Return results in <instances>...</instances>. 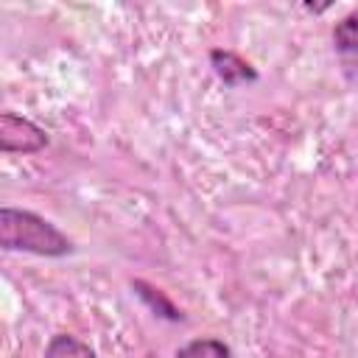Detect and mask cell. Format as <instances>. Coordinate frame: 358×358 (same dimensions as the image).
<instances>
[{"mask_svg":"<svg viewBox=\"0 0 358 358\" xmlns=\"http://www.w3.org/2000/svg\"><path fill=\"white\" fill-rule=\"evenodd\" d=\"M0 249L25 252L36 257H67L76 252L73 238H67L50 218L25 207H0Z\"/></svg>","mask_w":358,"mask_h":358,"instance_id":"6da1fadb","label":"cell"},{"mask_svg":"<svg viewBox=\"0 0 358 358\" xmlns=\"http://www.w3.org/2000/svg\"><path fill=\"white\" fill-rule=\"evenodd\" d=\"M50 145V134L25 115L11 109L0 112V151L3 154H39Z\"/></svg>","mask_w":358,"mask_h":358,"instance_id":"7a4b0ae2","label":"cell"},{"mask_svg":"<svg viewBox=\"0 0 358 358\" xmlns=\"http://www.w3.org/2000/svg\"><path fill=\"white\" fill-rule=\"evenodd\" d=\"M210 67L215 73V78L224 87H241V84H255L260 78V73L252 67V62H246L241 53L227 50V48H213L210 50Z\"/></svg>","mask_w":358,"mask_h":358,"instance_id":"3957f363","label":"cell"},{"mask_svg":"<svg viewBox=\"0 0 358 358\" xmlns=\"http://www.w3.org/2000/svg\"><path fill=\"white\" fill-rule=\"evenodd\" d=\"M129 288H131V294H134V296H137L154 316H159V319H165V322H185L182 308H179L162 288H157L154 282L134 277V280L129 282Z\"/></svg>","mask_w":358,"mask_h":358,"instance_id":"277c9868","label":"cell"},{"mask_svg":"<svg viewBox=\"0 0 358 358\" xmlns=\"http://www.w3.org/2000/svg\"><path fill=\"white\" fill-rule=\"evenodd\" d=\"M42 358H98V352L73 333H53L45 344Z\"/></svg>","mask_w":358,"mask_h":358,"instance_id":"5b68a950","label":"cell"},{"mask_svg":"<svg viewBox=\"0 0 358 358\" xmlns=\"http://www.w3.org/2000/svg\"><path fill=\"white\" fill-rule=\"evenodd\" d=\"M173 358H235V352L227 341L213 338V336H201V338H190L182 347H176Z\"/></svg>","mask_w":358,"mask_h":358,"instance_id":"8992f818","label":"cell"},{"mask_svg":"<svg viewBox=\"0 0 358 358\" xmlns=\"http://www.w3.org/2000/svg\"><path fill=\"white\" fill-rule=\"evenodd\" d=\"M333 48L338 53H358V8H352L333 25Z\"/></svg>","mask_w":358,"mask_h":358,"instance_id":"52a82bcc","label":"cell"},{"mask_svg":"<svg viewBox=\"0 0 358 358\" xmlns=\"http://www.w3.org/2000/svg\"><path fill=\"white\" fill-rule=\"evenodd\" d=\"M305 8H308V11H313V14H322V11H327V8H330V3H324V6H310V3H305Z\"/></svg>","mask_w":358,"mask_h":358,"instance_id":"ba28073f","label":"cell"}]
</instances>
